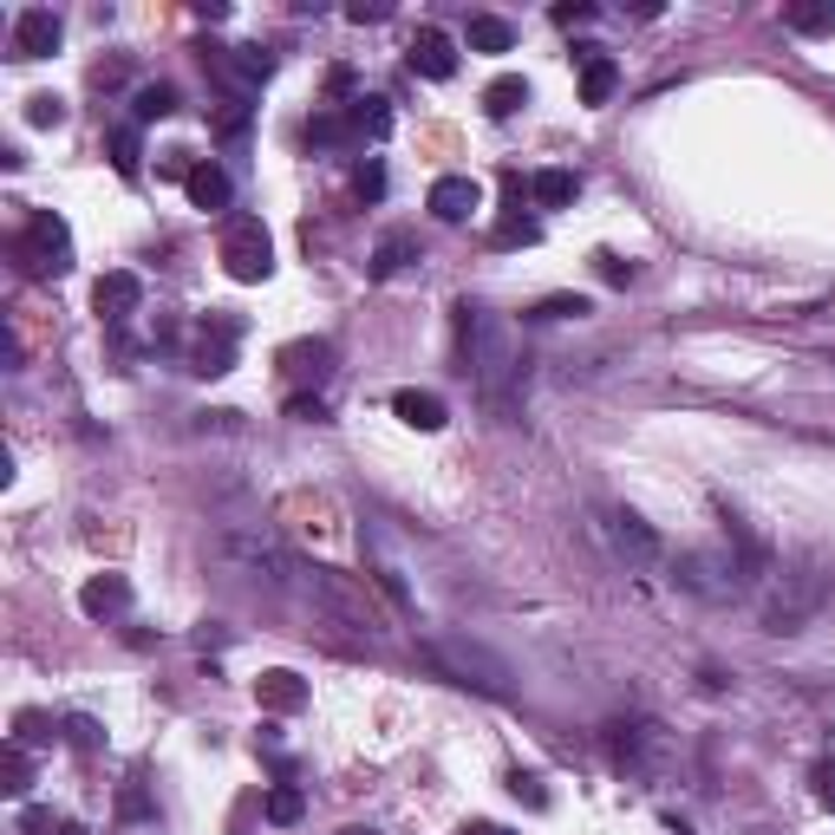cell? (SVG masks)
<instances>
[{
    "label": "cell",
    "instance_id": "1",
    "mask_svg": "<svg viewBox=\"0 0 835 835\" xmlns=\"http://www.w3.org/2000/svg\"><path fill=\"white\" fill-rule=\"evenodd\" d=\"M457 372L477 385V399L484 405H509V392L522 385V347H516V327L503 320V314H489L484 300H457Z\"/></svg>",
    "mask_w": 835,
    "mask_h": 835
},
{
    "label": "cell",
    "instance_id": "2",
    "mask_svg": "<svg viewBox=\"0 0 835 835\" xmlns=\"http://www.w3.org/2000/svg\"><path fill=\"white\" fill-rule=\"evenodd\" d=\"M829 594H835V561L823 549H803V556H790L783 568H770L758 621H764V633H803V626L829 607Z\"/></svg>",
    "mask_w": 835,
    "mask_h": 835
},
{
    "label": "cell",
    "instance_id": "3",
    "mask_svg": "<svg viewBox=\"0 0 835 835\" xmlns=\"http://www.w3.org/2000/svg\"><path fill=\"white\" fill-rule=\"evenodd\" d=\"M424 659L444 673V679H457V686H471V693H489V698H509L516 693V673L477 646V640H464V633H444V640H424Z\"/></svg>",
    "mask_w": 835,
    "mask_h": 835
},
{
    "label": "cell",
    "instance_id": "4",
    "mask_svg": "<svg viewBox=\"0 0 835 835\" xmlns=\"http://www.w3.org/2000/svg\"><path fill=\"white\" fill-rule=\"evenodd\" d=\"M13 262H20V275H33V281L66 275V268H72V229H66V215L33 209V215H27V229L13 235Z\"/></svg>",
    "mask_w": 835,
    "mask_h": 835
},
{
    "label": "cell",
    "instance_id": "5",
    "mask_svg": "<svg viewBox=\"0 0 835 835\" xmlns=\"http://www.w3.org/2000/svg\"><path fill=\"white\" fill-rule=\"evenodd\" d=\"M300 574H307V594H314L340 626H352V633H379V626H385V614L366 601V588H359L352 574H334V568H300Z\"/></svg>",
    "mask_w": 835,
    "mask_h": 835
},
{
    "label": "cell",
    "instance_id": "6",
    "mask_svg": "<svg viewBox=\"0 0 835 835\" xmlns=\"http://www.w3.org/2000/svg\"><path fill=\"white\" fill-rule=\"evenodd\" d=\"M222 268L235 281H268L275 275V242L262 229V215H235L222 229Z\"/></svg>",
    "mask_w": 835,
    "mask_h": 835
},
{
    "label": "cell",
    "instance_id": "7",
    "mask_svg": "<svg viewBox=\"0 0 835 835\" xmlns=\"http://www.w3.org/2000/svg\"><path fill=\"white\" fill-rule=\"evenodd\" d=\"M601 536H607V549L633 568H653V561L666 556V542H659V529L653 522H640L633 509H601Z\"/></svg>",
    "mask_w": 835,
    "mask_h": 835
},
{
    "label": "cell",
    "instance_id": "8",
    "mask_svg": "<svg viewBox=\"0 0 835 835\" xmlns=\"http://www.w3.org/2000/svg\"><path fill=\"white\" fill-rule=\"evenodd\" d=\"M222 561H235V568H249V574H262V581H287V574H300V561L281 549L275 536H222Z\"/></svg>",
    "mask_w": 835,
    "mask_h": 835
},
{
    "label": "cell",
    "instance_id": "9",
    "mask_svg": "<svg viewBox=\"0 0 835 835\" xmlns=\"http://www.w3.org/2000/svg\"><path fill=\"white\" fill-rule=\"evenodd\" d=\"M235 340H242V320H229V314H215V320H203V334H197V359H190V372H203V379H222V372L235 366Z\"/></svg>",
    "mask_w": 835,
    "mask_h": 835
},
{
    "label": "cell",
    "instance_id": "10",
    "mask_svg": "<svg viewBox=\"0 0 835 835\" xmlns=\"http://www.w3.org/2000/svg\"><path fill=\"white\" fill-rule=\"evenodd\" d=\"M92 307H98V320H105V327H125V320L144 307V281L131 275V268H112V275H98V287H92Z\"/></svg>",
    "mask_w": 835,
    "mask_h": 835
},
{
    "label": "cell",
    "instance_id": "11",
    "mask_svg": "<svg viewBox=\"0 0 835 835\" xmlns=\"http://www.w3.org/2000/svg\"><path fill=\"white\" fill-rule=\"evenodd\" d=\"M60 46V13L53 7H20L13 13V60H46Z\"/></svg>",
    "mask_w": 835,
    "mask_h": 835
},
{
    "label": "cell",
    "instance_id": "12",
    "mask_svg": "<svg viewBox=\"0 0 835 835\" xmlns=\"http://www.w3.org/2000/svg\"><path fill=\"white\" fill-rule=\"evenodd\" d=\"M131 607V581L118 574V568H105V574H92L85 588H78V614L85 621H118Z\"/></svg>",
    "mask_w": 835,
    "mask_h": 835
},
{
    "label": "cell",
    "instance_id": "13",
    "mask_svg": "<svg viewBox=\"0 0 835 835\" xmlns=\"http://www.w3.org/2000/svg\"><path fill=\"white\" fill-rule=\"evenodd\" d=\"M405 60H412L418 78H451V72H457V40H451L444 27H418L412 46H405Z\"/></svg>",
    "mask_w": 835,
    "mask_h": 835
},
{
    "label": "cell",
    "instance_id": "14",
    "mask_svg": "<svg viewBox=\"0 0 835 835\" xmlns=\"http://www.w3.org/2000/svg\"><path fill=\"white\" fill-rule=\"evenodd\" d=\"M484 209V183L477 177H437L431 183V215L437 222H471Z\"/></svg>",
    "mask_w": 835,
    "mask_h": 835
},
{
    "label": "cell",
    "instance_id": "15",
    "mask_svg": "<svg viewBox=\"0 0 835 835\" xmlns=\"http://www.w3.org/2000/svg\"><path fill=\"white\" fill-rule=\"evenodd\" d=\"M607 744H614V758H621V764H646V758H659V744H666V738H659V725H646V718H621V725H607Z\"/></svg>",
    "mask_w": 835,
    "mask_h": 835
},
{
    "label": "cell",
    "instance_id": "16",
    "mask_svg": "<svg viewBox=\"0 0 835 835\" xmlns=\"http://www.w3.org/2000/svg\"><path fill=\"white\" fill-rule=\"evenodd\" d=\"M255 705H262V711H275V718H287V711H300V705H307V679H300V673H287V666H268V673L255 679Z\"/></svg>",
    "mask_w": 835,
    "mask_h": 835
},
{
    "label": "cell",
    "instance_id": "17",
    "mask_svg": "<svg viewBox=\"0 0 835 835\" xmlns=\"http://www.w3.org/2000/svg\"><path fill=\"white\" fill-rule=\"evenodd\" d=\"M392 418H399V424H412V431H444V424H451L444 399H437V392H418V385L392 392Z\"/></svg>",
    "mask_w": 835,
    "mask_h": 835
},
{
    "label": "cell",
    "instance_id": "18",
    "mask_svg": "<svg viewBox=\"0 0 835 835\" xmlns=\"http://www.w3.org/2000/svg\"><path fill=\"white\" fill-rule=\"evenodd\" d=\"M281 372L300 379V385H307V379L320 385V379L334 372V347H327V340H294V347H281Z\"/></svg>",
    "mask_w": 835,
    "mask_h": 835
},
{
    "label": "cell",
    "instance_id": "19",
    "mask_svg": "<svg viewBox=\"0 0 835 835\" xmlns=\"http://www.w3.org/2000/svg\"><path fill=\"white\" fill-rule=\"evenodd\" d=\"M614 92H621V66H614L601 46H588V53H581V105H607Z\"/></svg>",
    "mask_w": 835,
    "mask_h": 835
},
{
    "label": "cell",
    "instance_id": "20",
    "mask_svg": "<svg viewBox=\"0 0 835 835\" xmlns=\"http://www.w3.org/2000/svg\"><path fill=\"white\" fill-rule=\"evenodd\" d=\"M183 190H190V203H197V209H229V197H235V183H229V170H222V163H197Z\"/></svg>",
    "mask_w": 835,
    "mask_h": 835
},
{
    "label": "cell",
    "instance_id": "21",
    "mask_svg": "<svg viewBox=\"0 0 835 835\" xmlns=\"http://www.w3.org/2000/svg\"><path fill=\"white\" fill-rule=\"evenodd\" d=\"M405 262H418V235H405V229H399V235H385V242L372 249L366 275H372V281H392L399 268H405Z\"/></svg>",
    "mask_w": 835,
    "mask_h": 835
},
{
    "label": "cell",
    "instance_id": "22",
    "mask_svg": "<svg viewBox=\"0 0 835 835\" xmlns=\"http://www.w3.org/2000/svg\"><path fill=\"white\" fill-rule=\"evenodd\" d=\"M522 105H529V78L503 72V78H489V85H484V112H489V118H516Z\"/></svg>",
    "mask_w": 835,
    "mask_h": 835
},
{
    "label": "cell",
    "instance_id": "23",
    "mask_svg": "<svg viewBox=\"0 0 835 835\" xmlns=\"http://www.w3.org/2000/svg\"><path fill=\"white\" fill-rule=\"evenodd\" d=\"M542 242V222L536 215H522V209H503L496 215V249H536Z\"/></svg>",
    "mask_w": 835,
    "mask_h": 835
},
{
    "label": "cell",
    "instance_id": "24",
    "mask_svg": "<svg viewBox=\"0 0 835 835\" xmlns=\"http://www.w3.org/2000/svg\"><path fill=\"white\" fill-rule=\"evenodd\" d=\"M352 131H359V138H385V131H392V105H385V98H366V92H359V98H352Z\"/></svg>",
    "mask_w": 835,
    "mask_h": 835
},
{
    "label": "cell",
    "instance_id": "25",
    "mask_svg": "<svg viewBox=\"0 0 835 835\" xmlns=\"http://www.w3.org/2000/svg\"><path fill=\"white\" fill-rule=\"evenodd\" d=\"M516 46V27L509 20H496V13H477L471 20V53H509Z\"/></svg>",
    "mask_w": 835,
    "mask_h": 835
},
{
    "label": "cell",
    "instance_id": "26",
    "mask_svg": "<svg viewBox=\"0 0 835 835\" xmlns=\"http://www.w3.org/2000/svg\"><path fill=\"white\" fill-rule=\"evenodd\" d=\"M170 112H177V85H163V78H157V85H138V98H131V118H138V125H157V118H170Z\"/></svg>",
    "mask_w": 835,
    "mask_h": 835
},
{
    "label": "cell",
    "instance_id": "27",
    "mask_svg": "<svg viewBox=\"0 0 835 835\" xmlns=\"http://www.w3.org/2000/svg\"><path fill=\"white\" fill-rule=\"evenodd\" d=\"M588 314H594L588 294H542V300L529 307V320H588Z\"/></svg>",
    "mask_w": 835,
    "mask_h": 835
},
{
    "label": "cell",
    "instance_id": "28",
    "mask_svg": "<svg viewBox=\"0 0 835 835\" xmlns=\"http://www.w3.org/2000/svg\"><path fill=\"white\" fill-rule=\"evenodd\" d=\"M262 816H268V823H281V829H294V823L307 816V796H300L294 783H275V790H268V803H262Z\"/></svg>",
    "mask_w": 835,
    "mask_h": 835
},
{
    "label": "cell",
    "instance_id": "29",
    "mask_svg": "<svg viewBox=\"0 0 835 835\" xmlns=\"http://www.w3.org/2000/svg\"><path fill=\"white\" fill-rule=\"evenodd\" d=\"M529 190H536V203H542V209H568L581 183H574V170H542V177H536Z\"/></svg>",
    "mask_w": 835,
    "mask_h": 835
},
{
    "label": "cell",
    "instance_id": "30",
    "mask_svg": "<svg viewBox=\"0 0 835 835\" xmlns=\"http://www.w3.org/2000/svg\"><path fill=\"white\" fill-rule=\"evenodd\" d=\"M783 27L790 33H835V0H823V7H790Z\"/></svg>",
    "mask_w": 835,
    "mask_h": 835
},
{
    "label": "cell",
    "instance_id": "31",
    "mask_svg": "<svg viewBox=\"0 0 835 835\" xmlns=\"http://www.w3.org/2000/svg\"><path fill=\"white\" fill-rule=\"evenodd\" d=\"M138 163H144L138 125H125V131H112V170H118V177H138Z\"/></svg>",
    "mask_w": 835,
    "mask_h": 835
},
{
    "label": "cell",
    "instance_id": "32",
    "mask_svg": "<svg viewBox=\"0 0 835 835\" xmlns=\"http://www.w3.org/2000/svg\"><path fill=\"white\" fill-rule=\"evenodd\" d=\"M60 731H66L72 751H85V758H92V751H105V731H98V718H85V711H72Z\"/></svg>",
    "mask_w": 835,
    "mask_h": 835
},
{
    "label": "cell",
    "instance_id": "33",
    "mask_svg": "<svg viewBox=\"0 0 835 835\" xmlns=\"http://www.w3.org/2000/svg\"><path fill=\"white\" fill-rule=\"evenodd\" d=\"M352 138H359V131H352V118H340V112H320V118L307 125V144H327V150H334V144H352Z\"/></svg>",
    "mask_w": 835,
    "mask_h": 835
},
{
    "label": "cell",
    "instance_id": "34",
    "mask_svg": "<svg viewBox=\"0 0 835 835\" xmlns=\"http://www.w3.org/2000/svg\"><path fill=\"white\" fill-rule=\"evenodd\" d=\"M7 796H27L33 790V758H27V744H7V783H0Z\"/></svg>",
    "mask_w": 835,
    "mask_h": 835
},
{
    "label": "cell",
    "instance_id": "35",
    "mask_svg": "<svg viewBox=\"0 0 835 835\" xmlns=\"http://www.w3.org/2000/svg\"><path fill=\"white\" fill-rule=\"evenodd\" d=\"M27 125H40V131L66 125V98H53V92H33V98H27Z\"/></svg>",
    "mask_w": 835,
    "mask_h": 835
},
{
    "label": "cell",
    "instance_id": "36",
    "mask_svg": "<svg viewBox=\"0 0 835 835\" xmlns=\"http://www.w3.org/2000/svg\"><path fill=\"white\" fill-rule=\"evenodd\" d=\"M509 796L529 803V810H549V783H542L536 770H509Z\"/></svg>",
    "mask_w": 835,
    "mask_h": 835
},
{
    "label": "cell",
    "instance_id": "37",
    "mask_svg": "<svg viewBox=\"0 0 835 835\" xmlns=\"http://www.w3.org/2000/svg\"><path fill=\"white\" fill-rule=\"evenodd\" d=\"M60 731H53V718H40V711H20L13 718V744H53Z\"/></svg>",
    "mask_w": 835,
    "mask_h": 835
},
{
    "label": "cell",
    "instance_id": "38",
    "mask_svg": "<svg viewBox=\"0 0 835 835\" xmlns=\"http://www.w3.org/2000/svg\"><path fill=\"white\" fill-rule=\"evenodd\" d=\"M352 183H359V197H366V203H379V197H385V163H379V157H366V163L352 170Z\"/></svg>",
    "mask_w": 835,
    "mask_h": 835
},
{
    "label": "cell",
    "instance_id": "39",
    "mask_svg": "<svg viewBox=\"0 0 835 835\" xmlns=\"http://www.w3.org/2000/svg\"><path fill=\"white\" fill-rule=\"evenodd\" d=\"M594 275L614 281V287H626V281H633V262H621L614 249H601V255H594Z\"/></svg>",
    "mask_w": 835,
    "mask_h": 835
},
{
    "label": "cell",
    "instance_id": "40",
    "mask_svg": "<svg viewBox=\"0 0 835 835\" xmlns=\"http://www.w3.org/2000/svg\"><path fill=\"white\" fill-rule=\"evenodd\" d=\"M20 829H27V835H60L66 823H60L53 810H33V803H27V810H20Z\"/></svg>",
    "mask_w": 835,
    "mask_h": 835
},
{
    "label": "cell",
    "instance_id": "41",
    "mask_svg": "<svg viewBox=\"0 0 835 835\" xmlns=\"http://www.w3.org/2000/svg\"><path fill=\"white\" fill-rule=\"evenodd\" d=\"M287 418H300V424H320V418H327V405L300 392V399H287Z\"/></svg>",
    "mask_w": 835,
    "mask_h": 835
},
{
    "label": "cell",
    "instance_id": "42",
    "mask_svg": "<svg viewBox=\"0 0 835 835\" xmlns=\"http://www.w3.org/2000/svg\"><path fill=\"white\" fill-rule=\"evenodd\" d=\"M347 20H352V27H366V20H385V0H352Z\"/></svg>",
    "mask_w": 835,
    "mask_h": 835
},
{
    "label": "cell",
    "instance_id": "43",
    "mask_svg": "<svg viewBox=\"0 0 835 835\" xmlns=\"http://www.w3.org/2000/svg\"><path fill=\"white\" fill-rule=\"evenodd\" d=\"M816 796H823V803H835V764H816Z\"/></svg>",
    "mask_w": 835,
    "mask_h": 835
},
{
    "label": "cell",
    "instance_id": "44",
    "mask_svg": "<svg viewBox=\"0 0 835 835\" xmlns=\"http://www.w3.org/2000/svg\"><path fill=\"white\" fill-rule=\"evenodd\" d=\"M327 92H334V98H347V92H352V72L334 66V72H327Z\"/></svg>",
    "mask_w": 835,
    "mask_h": 835
},
{
    "label": "cell",
    "instance_id": "45",
    "mask_svg": "<svg viewBox=\"0 0 835 835\" xmlns=\"http://www.w3.org/2000/svg\"><path fill=\"white\" fill-rule=\"evenodd\" d=\"M561 27H581V20H594V7H556Z\"/></svg>",
    "mask_w": 835,
    "mask_h": 835
},
{
    "label": "cell",
    "instance_id": "46",
    "mask_svg": "<svg viewBox=\"0 0 835 835\" xmlns=\"http://www.w3.org/2000/svg\"><path fill=\"white\" fill-rule=\"evenodd\" d=\"M118 810H125V816H144L150 803H144V790H125V796H118Z\"/></svg>",
    "mask_w": 835,
    "mask_h": 835
},
{
    "label": "cell",
    "instance_id": "47",
    "mask_svg": "<svg viewBox=\"0 0 835 835\" xmlns=\"http://www.w3.org/2000/svg\"><path fill=\"white\" fill-rule=\"evenodd\" d=\"M457 835H509V829H503V823H464Z\"/></svg>",
    "mask_w": 835,
    "mask_h": 835
},
{
    "label": "cell",
    "instance_id": "48",
    "mask_svg": "<svg viewBox=\"0 0 835 835\" xmlns=\"http://www.w3.org/2000/svg\"><path fill=\"white\" fill-rule=\"evenodd\" d=\"M60 835H92V829H85V823H66V829H60Z\"/></svg>",
    "mask_w": 835,
    "mask_h": 835
},
{
    "label": "cell",
    "instance_id": "49",
    "mask_svg": "<svg viewBox=\"0 0 835 835\" xmlns=\"http://www.w3.org/2000/svg\"><path fill=\"white\" fill-rule=\"evenodd\" d=\"M340 835H379V829H340Z\"/></svg>",
    "mask_w": 835,
    "mask_h": 835
}]
</instances>
